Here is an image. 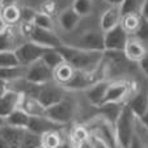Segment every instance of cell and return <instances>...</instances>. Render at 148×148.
Returning <instances> with one entry per match:
<instances>
[{
	"instance_id": "6da1fadb",
	"label": "cell",
	"mask_w": 148,
	"mask_h": 148,
	"mask_svg": "<svg viewBox=\"0 0 148 148\" xmlns=\"http://www.w3.org/2000/svg\"><path fill=\"white\" fill-rule=\"evenodd\" d=\"M58 51L64 58V62L71 64L75 70L85 71V72H92L96 67L102 60L103 53L98 51H88L80 49L77 46H70L62 43L58 47Z\"/></svg>"
},
{
	"instance_id": "7a4b0ae2",
	"label": "cell",
	"mask_w": 148,
	"mask_h": 148,
	"mask_svg": "<svg viewBox=\"0 0 148 148\" xmlns=\"http://www.w3.org/2000/svg\"><path fill=\"white\" fill-rule=\"evenodd\" d=\"M138 118L130 110L127 105H123L119 115L114 123L115 136L119 148H129L135 136V121Z\"/></svg>"
},
{
	"instance_id": "3957f363",
	"label": "cell",
	"mask_w": 148,
	"mask_h": 148,
	"mask_svg": "<svg viewBox=\"0 0 148 148\" xmlns=\"http://www.w3.org/2000/svg\"><path fill=\"white\" fill-rule=\"evenodd\" d=\"M75 110H76L75 101L66 95L63 100H60L58 103L46 109L45 117H47L49 119H51L53 122L58 123V125L63 126L73 119Z\"/></svg>"
},
{
	"instance_id": "277c9868",
	"label": "cell",
	"mask_w": 148,
	"mask_h": 148,
	"mask_svg": "<svg viewBox=\"0 0 148 148\" xmlns=\"http://www.w3.org/2000/svg\"><path fill=\"white\" fill-rule=\"evenodd\" d=\"M49 49L42 47V46L37 45L34 42L28 41L24 42L21 45H18L14 49V54H16L17 59H18L20 66L23 67H29L30 64H33L34 62L42 59L43 54L47 51Z\"/></svg>"
},
{
	"instance_id": "5b68a950",
	"label": "cell",
	"mask_w": 148,
	"mask_h": 148,
	"mask_svg": "<svg viewBox=\"0 0 148 148\" xmlns=\"http://www.w3.org/2000/svg\"><path fill=\"white\" fill-rule=\"evenodd\" d=\"M25 80L29 84L33 85H46L50 83L53 79V70L49 66L45 64V62L39 59V60L34 62L33 64L26 67V73H25Z\"/></svg>"
},
{
	"instance_id": "8992f818",
	"label": "cell",
	"mask_w": 148,
	"mask_h": 148,
	"mask_svg": "<svg viewBox=\"0 0 148 148\" xmlns=\"http://www.w3.org/2000/svg\"><path fill=\"white\" fill-rule=\"evenodd\" d=\"M129 33L125 30L122 25H118L115 28L110 29V30L103 33V46H105V51H110V53H118V51H123L129 42Z\"/></svg>"
},
{
	"instance_id": "52a82bcc",
	"label": "cell",
	"mask_w": 148,
	"mask_h": 148,
	"mask_svg": "<svg viewBox=\"0 0 148 148\" xmlns=\"http://www.w3.org/2000/svg\"><path fill=\"white\" fill-rule=\"evenodd\" d=\"M66 96L64 93V88L63 87H56V85H41V88L38 89V92L36 93L34 97L38 100V102L41 103V106L43 109H49L50 106L58 103L60 100H63Z\"/></svg>"
},
{
	"instance_id": "ba28073f",
	"label": "cell",
	"mask_w": 148,
	"mask_h": 148,
	"mask_svg": "<svg viewBox=\"0 0 148 148\" xmlns=\"http://www.w3.org/2000/svg\"><path fill=\"white\" fill-rule=\"evenodd\" d=\"M90 134L97 135L100 139H102L103 142L108 144L109 148H119L117 142V136H115V130L114 125L112 122H109L105 118H98L92 126V132Z\"/></svg>"
},
{
	"instance_id": "9c48e42d",
	"label": "cell",
	"mask_w": 148,
	"mask_h": 148,
	"mask_svg": "<svg viewBox=\"0 0 148 148\" xmlns=\"http://www.w3.org/2000/svg\"><path fill=\"white\" fill-rule=\"evenodd\" d=\"M28 38H29V41L34 42V43L42 46V47H46V49H58L62 45L59 37L53 30L37 28L36 25H34V28L29 33Z\"/></svg>"
},
{
	"instance_id": "30bf717a",
	"label": "cell",
	"mask_w": 148,
	"mask_h": 148,
	"mask_svg": "<svg viewBox=\"0 0 148 148\" xmlns=\"http://www.w3.org/2000/svg\"><path fill=\"white\" fill-rule=\"evenodd\" d=\"M23 100V93L14 89H7L0 97V118H4L12 114L16 109H18Z\"/></svg>"
},
{
	"instance_id": "8fae6325",
	"label": "cell",
	"mask_w": 148,
	"mask_h": 148,
	"mask_svg": "<svg viewBox=\"0 0 148 148\" xmlns=\"http://www.w3.org/2000/svg\"><path fill=\"white\" fill-rule=\"evenodd\" d=\"M77 47L84 49L88 51H98V53H105V46H103V33L102 32L89 30L85 32L80 37Z\"/></svg>"
},
{
	"instance_id": "7c38bea8",
	"label": "cell",
	"mask_w": 148,
	"mask_h": 148,
	"mask_svg": "<svg viewBox=\"0 0 148 148\" xmlns=\"http://www.w3.org/2000/svg\"><path fill=\"white\" fill-rule=\"evenodd\" d=\"M110 81L106 80H97L96 83H93L89 88L84 90L85 92V97L89 101L90 105L93 106H102L103 105V100H105V96H106V90L109 88Z\"/></svg>"
},
{
	"instance_id": "4fadbf2b",
	"label": "cell",
	"mask_w": 148,
	"mask_h": 148,
	"mask_svg": "<svg viewBox=\"0 0 148 148\" xmlns=\"http://www.w3.org/2000/svg\"><path fill=\"white\" fill-rule=\"evenodd\" d=\"M130 90V85L126 81H113L109 84V88L106 90V96L103 100L105 103H121Z\"/></svg>"
},
{
	"instance_id": "5bb4252c",
	"label": "cell",
	"mask_w": 148,
	"mask_h": 148,
	"mask_svg": "<svg viewBox=\"0 0 148 148\" xmlns=\"http://www.w3.org/2000/svg\"><path fill=\"white\" fill-rule=\"evenodd\" d=\"M62 126L58 125V123L53 122L51 119H49L47 117H30V121H29V126L28 129L29 131L34 132L37 135H43L46 132L50 131H59Z\"/></svg>"
},
{
	"instance_id": "9a60e30c",
	"label": "cell",
	"mask_w": 148,
	"mask_h": 148,
	"mask_svg": "<svg viewBox=\"0 0 148 148\" xmlns=\"http://www.w3.org/2000/svg\"><path fill=\"white\" fill-rule=\"evenodd\" d=\"M96 79L92 76V72H85V71H75V75L71 79L70 83H67L64 85V89L67 90H85L87 88H89L93 83H96Z\"/></svg>"
},
{
	"instance_id": "2e32d148",
	"label": "cell",
	"mask_w": 148,
	"mask_h": 148,
	"mask_svg": "<svg viewBox=\"0 0 148 148\" xmlns=\"http://www.w3.org/2000/svg\"><path fill=\"white\" fill-rule=\"evenodd\" d=\"M121 20H122V14H121L119 7H110L100 17V30L105 33L115 28L121 24Z\"/></svg>"
},
{
	"instance_id": "e0dca14e",
	"label": "cell",
	"mask_w": 148,
	"mask_h": 148,
	"mask_svg": "<svg viewBox=\"0 0 148 148\" xmlns=\"http://www.w3.org/2000/svg\"><path fill=\"white\" fill-rule=\"evenodd\" d=\"M147 49H145L144 43H143L140 39L138 38H129V42H127V45H126L125 50V56L131 62H138L139 63L142 60V58L147 54Z\"/></svg>"
},
{
	"instance_id": "ac0fdd59",
	"label": "cell",
	"mask_w": 148,
	"mask_h": 148,
	"mask_svg": "<svg viewBox=\"0 0 148 148\" xmlns=\"http://www.w3.org/2000/svg\"><path fill=\"white\" fill-rule=\"evenodd\" d=\"M81 17L76 13L72 9V7H68V8L63 9L59 14V25L64 32H73L77 28L79 23H80Z\"/></svg>"
},
{
	"instance_id": "d6986e66",
	"label": "cell",
	"mask_w": 148,
	"mask_h": 148,
	"mask_svg": "<svg viewBox=\"0 0 148 148\" xmlns=\"http://www.w3.org/2000/svg\"><path fill=\"white\" fill-rule=\"evenodd\" d=\"M130 108L134 115L139 119L148 112V95L145 93H136L134 97L130 98V101L126 103Z\"/></svg>"
},
{
	"instance_id": "ffe728a7",
	"label": "cell",
	"mask_w": 148,
	"mask_h": 148,
	"mask_svg": "<svg viewBox=\"0 0 148 148\" xmlns=\"http://www.w3.org/2000/svg\"><path fill=\"white\" fill-rule=\"evenodd\" d=\"M24 132H25L24 129H16V127L8 126L7 123L0 129V135L8 142V144L12 148H20Z\"/></svg>"
},
{
	"instance_id": "44dd1931",
	"label": "cell",
	"mask_w": 148,
	"mask_h": 148,
	"mask_svg": "<svg viewBox=\"0 0 148 148\" xmlns=\"http://www.w3.org/2000/svg\"><path fill=\"white\" fill-rule=\"evenodd\" d=\"M75 71L76 70L71 64H68L67 62H63L60 66H58V67L53 71V79L60 87H64L66 84L70 83L71 79L73 77Z\"/></svg>"
},
{
	"instance_id": "7402d4cb",
	"label": "cell",
	"mask_w": 148,
	"mask_h": 148,
	"mask_svg": "<svg viewBox=\"0 0 148 148\" xmlns=\"http://www.w3.org/2000/svg\"><path fill=\"white\" fill-rule=\"evenodd\" d=\"M30 117L25 110H23L21 108L16 109L13 113H12L9 117L5 118V123L8 126H12V127H16V129H24L26 130L29 126V121H30Z\"/></svg>"
},
{
	"instance_id": "603a6c76",
	"label": "cell",
	"mask_w": 148,
	"mask_h": 148,
	"mask_svg": "<svg viewBox=\"0 0 148 148\" xmlns=\"http://www.w3.org/2000/svg\"><path fill=\"white\" fill-rule=\"evenodd\" d=\"M25 73L26 67H23V66L0 68V80H3L4 83L18 81L20 79H25Z\"/></svg>"
},
{
	"instance_id": "cb8c5ba5",
	"label": "cell",
	"mask_w": 148,
	"mask_h": 148,
	"mask_svg": "<svg viewBox=\"0 0 148 148\" xmlns=\"http://www.w3.org/2000/svg\"><path fill=\"white\" fill-rule=\"evenodd\" d=\"M1 17L3 20L5 21L7 25H14L23 18V11L18 8L17 5H11V7H7V8L1 9Z\"/></svg>"
},
{
	"instance_id": "d4e9b609",
	"label": "cell",
	"mask_w": 148,
	"mask_h": 148,
	"mask_svg": "<svg viewBox=\"0 0 148 148\" xmlns=\"http://www.w3.org/2000/svg\"><path fill=\"white\" fill-rule=\"evenodd\" d=\"M42 60L45 62V64L49 66L51 70H55L58 66H60L63 62H64V58L62 56V54L58 51V49H49L43 56H42Z\"/></svg>"
},
{
	"instance_id": "484cf974",
	"label": "cell",
	"mask_w": 148,
	"mask_h": 148,
	"mask_svg": "<svg viewBox=\"0 0 148 148\" xmlns=\"http://www.w3.org/2000/svg\"><path fill=\"white\" fill-rule=\"evenodd\" d=\"M140 21H142V16L140 13H132V14H127V16H123L121 20V25L125 28V30L127 33H132L135 34L140 25Z\"/></svg>"
},
{
	"instance_id": "4316f807",
	"label": "cell",
	"mask_w": 148,
	"mask_h": 148,
	"mask_svg": "<svg viewBox=\"0 0 148 148\" xmlns=\"http://www.w3.org/2000/svg\"><path fill=\"white\" fill-rule=\"evenodd\" d=\"M32 23L37 26V28L47 29V30H53L54 29V21L51 18V14H47L45 12H36L33 16Z\"/></svg>"
},
{
	"instance_id": "83f0119b",
	"label": "cell",
	"mask_w": 148,
	"mask_h": 148,
	"mask_svg": "<svg viewBox=\"0 0 148 148\" xmlns=\"http://www.w3.org/2000/svg\"><path fill=\"white\" fill-rule=\"evenodd\" d=\"M20 148H42L41 135H37L29 130H25Z\"/></svg>"
},
{
	"instance_id": "f1b7e54d",
	"label": "cell",
	"mask_w": 148,
	"mask_h": 148,
	"mask_svg": "<svg viewBox=\"0 0 148 148\" xmlns=\"http://www.w3.org/2000/svg\"><path fill=\"white\" fill-rule=\"evenodd\" d=\"M42 139V148H59L62 142V138L59 131H50L46 132L41 136Z\"/></svg>"
},
{
	"instance_id": "f546056e",
	"label": "cell",
	"mask_w": 148,
	"mask_h": 148,
	"mask_svg": "<svg viewBox=\"0 0 148 148\" xmlns=\"http://www.w3.org/2000/svg\"><path fill=\"white\" fill-rule=\"evenodd\" d=\"M17 46H14V36L9 28L0 33V51H12Z\"/></svg>"
},
{
	"instance_id": "4dcf8cb0",
	"label": "cell",
	"mask_w": 148,
	"mask_h": 148,
	"mask_svg": "<svg viewBox=\"0 0 148 148\" xmlns=\"http://www.w3.org/2000/svg\"><path fill=\"white\" fill-rule=\"evenodd\" d=\"M92 8H93L92 0H73L72 3V9L81 18L89 16L92 13Z\"/></svg>"
},
{
	"instance_id": "1f68e13d",
	"label": "cell",
	"mask_w": 148,
	"mask_h": 148,
	"mask_svg": "<svg viewBox=\"0 0 148 148\" xmlns=\"http://www.w3.org/2000/svg\"><path fill=\"white\" fill-rule=\"evenodd\" d=\"M16 66H20V63L16 54H14V50L0 51V68L16 67Z\"/></svg>"
},
{
	"instance_id": "d6a6232c",
	"label": "cell",
	"mask_w": 148,
	"mask_h": 148,
	"mask_svg": "<svg viewBox=\"0 0 148 148\" xmlns=\"http://www.w3.org/2000/svg\"><path fill=\"white\" fill-rule=\"evenodd\" d=\"M121 9V14L127 16V14H132V13H139L140 12V5L138 0H125L123 4L119 7Z\"/></svg>"
},
{
	"instance_id": "836d02e7",
	"label": "cell",
	"mask_w": 148,
	"mask_h": 148,
	"mask_svg": "<svg viewBox=\"0 0 148 148\" xmlns=\"http://www.w3.org/2000/svg\"><path fill=\"white\" fill-rule=\"evenodd\" d=\"M138 39L140 41H144V39H148V21H145L142 17V21H140V25L138 28L136 33H135Z\"/></svg>"
},
{
	"instance_id": "e575fe53",
	"label": "cell",
	"mask_w": 148,
	"mask_h": 148,
	"mask_svg": "<svg viewBox=\"0 0 148 148\" xmlns=\"http://www.w3.org/2000/svg\"><path fill=\"white\" fill-rule=\"evenodd\" d=\"M88 142H89V144H90V147L92 148H109L106 143L103 142L102 139H100V138H98L97 135H95V134H89Z\"/></svg>"
},
{
	"instance_id": "d590c367",
	"label": "cell",
	"mask_w": 148,
	"mask_h": 148,
	"mask_svg": "<svg viewBox=\"0 0 148 148\" xmlns=\"http://www.w3.org/2000/svg\"><path fill=\"white\" fill-rule=\"evenodd\" d=\"M139 67H140V70L143 71V73L148 76V51H147V54L142 58V60L139 62Z\"/></svg>"
},
{
	"instance_id": "8d00e7d4",
	"label": "cell",
	"mask_w": 148,
	"mask_h": 148,
	"mask_svg": "<svg viewBox=\"0 0 148 148\" xmlns=\"http://www.w3.org/2000/svg\"><path fill=\"white\" fill-rule=\"evenodd\" d=\"M129 148H147V147H145L144 143L142 142V139H140V138L135 134L134 139H132V142H131V144H130Z\"/></svg>"
},
{
	"instance_id": "74e56055",
	"label": "cell",
	"mask_w": 148,
	"mask_h": 148,
	"mask_svg": "<svg viewBox=\"0 0 148 148\" xmlns=\"http://www.w3.org/2000/svg\"><path fill=\"white\" fill-rule=\"evenodd\" d=\"M139 13H140V16L145 20V21H148V0H144V1H143V4L140 5V12Z\"/></svg>"
},
{
	"instance_id": "f35d334b",
	"label": "cell",
	"mask_w": 148,
	"mask_h": 148,
	"mask_svg": "<svg viewBox=\"0 0 148 148\" xmlns=\"http://www.w3.org/2000/svg\"><path fill=\"white\" fill-rule=\"evenodd\" d=\"M11 5H16V0H0V7H1V9L7 8V7H11Z\"/></svg>"
},
{
	"instance_id": "ab89813d",
	"label": "cell",
	"mask_w": 148,
	"mask_h": 148,
	"mask_svg": "<svg viewBox=\"0 0 148 148\" xmlns=\"http://www.w3.org/2000/svg\"><path fill=\"white\" fill-rule=\"evenodd\" d=\"M105 1H106L110 7H121L125 0H105Z\"/></svg>"
},
{
	"instance_id": "60d3db41",
	"label": "cell",
	"mask_w": 148,
	"mask_h": 148,
	"mask_svg": "<svg viewBox=\"0 0 148 148\" xmlns=\"http://www.w3.org/2000/svg\"><path fill=\"white\" fill-rule=\"evenodd\" d=\"M139 119H140V122H142V125H143V126H144L145 129H147V130H148V112H147V113H145V114H144V115H143V117H142V118H139Z\"/></svg>"
},
{
	"instance_id": "b9f144b4",
	"label": "cell",
	"mask_w": 148,
	"mask_h": 148,
	"mask_svg": "<svg viewBox=\"0 0 148 148\" xmlns=\"http://www.w3.org/2000/svg\"><path fill=\"white\" fill-rule=\"evenodd\" d=\"M7 89H8V88H7V83H4L3 80H0V97L5 93Z\"/></svg>"
},
{
	"instance_id": "7bdbcfd3",
	"label": "cell",
	"mask_w": 148,
	"mask_h": 148,
	"mask_svg": "<svg viewBox=\"0 0 148 148\" xmlns=\"http://www.w3.org/2000/svg\"><path fill=\"white\" fill-rule=\"evenodd\" d=\"M0 148H12L11 145L8 144V142H7V140L4 139L1 135H0Z\"/></svg>"
},
{
	"instance_id": "ee69618b",
	"label": "cell",
	"mask_w": 148,
	"mask_h": 148,
	"mask_svg": "<svg viewBox=\"0 0 148 148\" xmlns=\"http://www.w3.org/2000/svg\"><path fill=\"white\" fill-rule=\"evenodd\" d=\"M8 28V25L5 24V21L3 20V17H1V14H0V33L3 30H5V29Z\"/></svg>"
},
{
	"instance_id": "f6af8a7d",
	"label": "cell",
	"mask_w": 148,
	"mask_h": 148,
	"mask_svg": "<svg viewBox=\"0 0 148 148\" xmlns=\"http://www.w3.org/2000/svg\"><path fill=\"white\" fill-rule=\"evenodd\" d=\"M59 148H72V147H71V144H68V143H62Z\"/></svg>"
},
{
	"instance_id": "bcb514c9",
	"label": "cell",
	"mask_w": 148,
	"mask_h": 148,
	"mask_svg": "<svg viewBox=\"0 0 148 148\" xmlns=\"http://www.w3.org/2000/svg\"><path fill=\"white\" fill-rule=\"evenodd\" d=\"M4 125H5V119H4V118H0V129H1Z\"/></svg>"
}]
</instances>
